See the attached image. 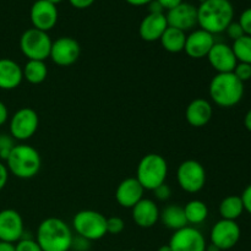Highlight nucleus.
<instances>
[{
  "instance_id": "f257e3e1",
  "label": "nucleus",
  "mask_w": 251,
  "mask_h": 251,
  "mask_svg": "<svg viewBox=\"0 0 251 251\" xmlns=\"http://www.w3.org/2000/svg\"><path fill=\"white\" fill-rule=\"evenodd\" d=\"M234 19L230 0H202L198 6V25L212 34L222 33Z\"/></svg>"
},
{
  "instance_id": "f03ea898",
  "label": "nucleus",
  "mask_w": 251,
  "mask_h": 251,
  "mask_svg": "<svg viewBox=\"0 0 251 251\" xmlns=\"http://www.w3.org/2000/svg\"><path fill=\"white\" fill-rule=\"evenodd\" d=\"M73 239L70 227L60 218H46L37 229L36 240L42 251H69Z\"/></svg>"
},
{
  "instance_id": "7ed1b4c3",
  "label": "nucleus",
  "mask_w": 251,
  "mask_h": 251,
  "mask_svg": "<svg viewBox=\"0 0 251 251\" xmlns=\"http://www.w3.org/2000/svg\"><path fill=\"white\" fill-rule=\"evenodd\" d=\"M208 93L216 105L233 108L244 97V83L233 73L216 74L208 86Z\"/></svg>"
},
{
  "instance_id": "20e7f679",
  "label": "nucleus",
  "mask_w": 251,
  "mask_h": 251,
  "mask_svg": "<svg viewBox=\"0 0 251 251\" xmlns=\"http://www.w3.org/2000/svg\"><path fill=\"white\" fill-rule=\"evenodd\" d=\"M41 166V154L31 145H15L6 158L9 173L20 179H31L36 176Z\"/></svg>"
},
{
  "instance_id": "39448f33",
  "label": "nucleus",
  "mask_w": 251,
  "mask_h": 251,
  "mask_svg": "<svg viewBox=\"0 0 251 251\" xmlns=\"http://www.w3.org/2000/svg\"><path fill=\"white\" fill-rule=\"evenodd\" d=\"M168 176V163L161 154L149 153L144 156L137 166L136 179L145 190L153 191L166 183Z\"/></svg>"
},
{
  "instance_id": "423d86ee",
  "label": "nucleus",
  "mask_w": 251,
  "mask_h": 251,
  "mask_svg": "<svg viewBox=\"0 0 251 251\" xmlns=\"http://www.w3.org/2000/svg\"><path fill=\"white\" fill-rule=\"evenodd\" d=\"M73 227L78 237L88 242L100 240L107 234V218L93 210H82L73 218Z\"/></svg>"
},
{
  "instance_id": "0eeeda50",
  "label": "nucleus",
  "mask_w": 251,
  "mask_h": 251,
  "mask_svg": "<svg viewBox=\"0 0 251 251\" xmlns=\"http://www.w3.org/2000/svg\"><path fill=\"white\" fill-rule=\"evenodd\" d=\"M51 43L53 41L48 32L32 27L22 33L20 38V49L28 60L44 61L50 55Z\"/></svg>"
},
{
  "instance_id": "6e6552de",
  "label": "nucleus",
  "mask_w": 251,
  "mask_h": 251,
  "mask_svg": "<svg viewBox=\"0 0 251 251\" xmlns=\"http://www.w3.org/2000/svg\"><path fill=\"white\" fill-rule=\"evenodd\" d=\"M176 180L179 186L189 194H196L203 189L206 184V171L202 164L194 159H188L179 164L176 171Z\"/></svg>"
},
{
  "instance_id": "1a4fd4ad",
  "label": "nucleus",
  "mask_w": 251,
  "mask_h": 251,
  "mask_svg": "<svg viewBox=\"0 0 251 251\" xmlns=\"http://www.w3.org/2000/svg\"><path fill=\"white\" fill-rule=\"evenodd\" d=\"M39 125L38 114L32 108H21L10 119V135L17 141H26L36 134Z\"/></svg>"
},
{
  "instance_id": "9d476101",
  "label": "nucleus",
  "mask_w": 251,
  "mask_h": 251,
  "mask_svg": "<svg viewBox=\"0 0 251 251\" xmlns=\"http://www.w3.org/2000/svg\"><path fill=\"white\" fill-rule=\"evenodd\" d=\"M242 235L237 221L220 220L211 229V244L216 245L221 251L229 250L238 244Z\"/></svg>"
},
{
  "instance_id": "9b49d317",
  "label": "nucleus",
  "mask_w": 251,
  "mask_h": 251,
  "mask_svg": "<svg viewBox=\"0 0 251 251\" xmlns=\"http://www.w3.org/2000/svg\"><path fill=\"white\" fill-rule=\"evenodd\" d=\"M172 251H206V239L202 233L191 226L176 230L169 240Z\"/></svg>"
},
{
  "instance_id": "f8f14e48",
  "label": "nucleus",
  "mask_w": 251,
  "mask_h": 251,
  "mask_svg": "<svg viewBox=\"0 0 251 251\" xmlns=\"http://www.w3.org/2000/svg\"><path fill=\"white\" fill-rule=\"evenodd\" d=\"M81 54V47L71 37H60L51 43L50 55L54 64L59 66H70L77 61Z\"/></svg>"
},
{
  "instance_id": "ddd939ff",
  "label": "nucleus",
  "mask_w": 251,
  "mask_h": 251,
  "mask_svg": "<svg viewBox=\"0 0 251 251\" xmlns=\"http://www.w3.org/2000/svg\"><path fill=\"white\" fill-rule=\"evenodd\" d=\"M25 234L24 220L17 211L5 208L0 211V242L17 243Z\"/></svg>"
},
{
  "instance_id": "4468645a",
  "label": "nucleus",
  "mask_w": 251,
  "mask_h": 251,
  "mask_svg": "<svg viewBox=\"0 0 251 251\" xmlns=\"http://www.w3.org/2000/svg\"><path fill=\"white\" fill-rule=\"evenodd\" d=\"M58 9L56 5L51 4L48 0H36L32 4L29 17L34 28L48 32L58 22Z\"/></svg>"
},
{
  "instance_id": "2eb2a0df",
  "label": "nucleus",
  "mask_w": 251,
  "mask_h": 251,
  "mask_svg": "<svg viewBox=\"0 0 251 251\" xmlns=\"http://www.w3.org/2000/svg\"><path fill=\"white\" fill-rule=\"evenodd\" d=\"M168 26L186 32L198 25V7L190 2L183 1L178 6L168 10L166 14Z\"/></svg>"
},
{
  "instance_id": "dca6fc26",
  "label": "nucleus",
  "mask_w": 251,
  "mask_h": 251,
  "mask_svg": "<svg viewBox=\"0 0 251 251\" xmlns=\"http://www.w3.org/2000/svg\"><path fill=\"white\" fill-rule=\"evenodd\" d=\"M215 43V37L212 33L202 28L194 29L190 34L186 36L184 50L190 58L202 59L208 55Z\"/></svg>"
},
{
  "instance_id": "f3484780",
  "label": "nucleus",
  "mask_w": 251,
  "mask_h": 251,
  "mask_svg": "<svg viewBox=\"0 0 251 251\" xmlns=\"http://www.w3.org/2000/svg\"><path fill=\"white\" fill-rule=\"evenodd\" d=\"M212 66L217 71V74H226V73H233V70L237 66L238 60L235 58L234 53H233L232 47L228 44L218 42V43L213 44L211 48L210 53L206 56Z\"/></svg>"
},
{
  "instance_id": "a211bd4d",
  "label": "nucleus",
  "mask_w": 251,
  "mask_h": 251,
  "mask_svg": "<svg viewBox=\"0 0 251 251\" xmlns=\"http://www.w3.org/2000/svg\"><path fill=\"white\" fill-rule=\"evenodd\" d=\"M144 191L145 189L136 178H126L118 185L115 200L122 207L132 208L144 199Z\"/></svg>"
},
{
  "instance_id": "6ab92c4d",
  "label": "nucleus",
  "mask_w": 251,
  "mask_h": 251,
  "mask_svg": "<svg viewBox=\"0 0 251 251\" xmlns=\"http://www.w3.org/2000/svg\"><path fill=\"white\" fill-rule=\"evenodd\" d=\"M167 27H168V22H167L166 14H151V12H149L140 22V37L146 42L159 41Z\"/></svg>"
},
{
  "instance_id": "aec40b11",
  "label": "nucleus",
  "mask_w": 251,
  "mask_h": 251,
  "mask_svg": "<svg viewBox=\"0 0 251 251\" xmlns=\"http://www.w3.org/2000/svg\"><path fill=\"white\" fill-rule=\"evenodd\" d=\"M212 104L203 98H196L191 100L185 110L186 122L194 127H202L207 125L212 119Z\"/></svg>"
},
{
  "instance_id": "412c9836",
  "label": "nucleus",
  "mask_w": 251,
  "mask_h": 251,
  "mask_svg": "<svg viewBox=\"0 0 251 251\" xmlns=\"http://www.w3.org/2000/svg\"><path fill=\"white\" fill-rule=\"evenodd\" d=\"M132 210V220L141 228H151L159 221V208L151 199L140 200Z\"/></svg>"
},
{
  "instance_id": "4be33fe9",
  "label": "nucleus",
  "mask_w": 251,
  "mask_h": 251,
  "mask_svg": "<svg viewBox=\"0 0 251 251\" xmlns=\"http://www.w3.org/2000/svg\"><path fill=\"white\" fill-rule=\"evenodd\" d=\"M24 80L22 68L9 58L0 59V90L11 91L19 87Z\"/></svg>"
},
{
  "instance_id": "5701e85b",
  "label": "nucleus",
  "mask_w": 251,
  "mask_h": 251,
  "mask_svg": "<svg viewBox=\"0 0 251 251\" xmlns=\"http://www.w3.org/2000/svg\"><path fill=\"white\" fill-rule=\"evenodd\" d=\"M159 221L166 226L167 228L172 230H179L181 228L186 227L188 221H186L184 207L179 205H168L159 212Z\"/></svg>"
},
{
  "instance_id": "b1692460",
  "label": "nucleus",
  "mask_w": 251,
  "mask_h": 251,
  "mask_svg": "<svg viewBox=\"0 0 251 251\" xmlns=\"http://www.w3.org/2000/svg\"><path fill=\"white\" fill-rule=\"evenodd\" d=\"M185 41H186L185 32L181 31V29L174 28V27H171V26L167 27L164 33L162 34L161 39H159V42H161L164 50L173 54L180 53V51L184 50Z\"/></svg>"
},
{
  "instance_id": "393cba45",
  "label": "nucleus",
  "mask_w": 251,
  "mask_h": 251,
  "mask_svg": "<svg viewBox=\"0 0 251 251\" xmlns=\"http://www.w3.org/2000/svg\"><path fill=\"white\" fill-rule=\"evenodd\" d=\"M220 215L222 220L237 221L244 212V205L240 196L229 195L223 199L220 203Z\"/></svg>"
},
{
  "instance_id": "a878e982",
  "label": "nucleus",
  "mask_w": 251,
  "mask_h": 251,
  "mask_svg": "<svg viewBox=\"0 0 251 251\" xmlns=\"http://www.w3.org/2000/svg\"><path fill=\"white\" fill-rule=\"evenodd\" d=\"M24 78L32 85H39L48 75V68L46 63L41 60H28L22 68Z\"/></svg>"
},
{
  "instance_id": "bb28decb",
  "label": "nucleus",
  "mask_w": 251,
  "mask_h": 251,
  "mask_svg": "<svg viewBox=\"0 0 251 251\" xmlns=\"http://www.w3.org/2000/svg\"><path fill=\"white\" fill-rule=\"evenodd\" d=\"M188 225H201L208 217V207L203 201L191 200L184 206Z\"/></svg>"
},
{
  "instance_id": "cd10ccee",
  "label": "nucleus",
  "mask_w": 251,
  "mask_h": 251,
  "mask_svg": "<svg viewBox=\"0 0 251 251\" xmlns=\"http://www.w3.org/2000/svg\"><path fill=\"white\" fill-rule=\"evenodd\" d=\"M232 49L238 63H247L251 65V36L244 34L233 42Z\"/></svg>"
},
{
  "instance_id": "c85d7f7f",
  "label": "nucleus",
  "mask_w": 251,
  "mask_h": 251,
  "mask_svg": "<svg viewBox=\"0 0 251 251\" xmlns=\"http://www.w3.org/2000/svg\"><path fill=\"white\" fill-rule=\"evenodd\" d=\"M15 146V140L11 135L0 134V158L6 161L7 156L10 154L11 150Z\"/></svg>"
},
{
  "instance_id": "c756f323",
  "label": "nucleus",
  "mask_w": 251,
  "mask_h": 251,
  "mask_svg": "<svg viewBox=\"0 0 251 251\" xmlns=\"http://www.w3.org/2000/svg\"><path fill=\"white\" fill-rule=\"evenodd\" d=\"M15 251H42V249L37 240L32 239V238L22 237L15 244Z\"/></svg>"
},
{
  "instance_id": "7c9ffc66",
  "label": "nucleus",
  "mask_w": 251,
  "mask_h": 251,
  "mask_svg": "<svg viewBox=\"0 0 251 251\" xmlns=\"http://www.w3.org/2000/svg\"><path fill=\"white\" fill-rule=\"evenodd\" d=\"M125 223L120 217L107 218V234H120L124 230Z\"/></svg>"
},
{
  "instance_id": "2f4dec72",
  "label": "nucleus",
  "mask_w": 251,
  "mask_h": 251,
  "mask_svg": "<svg viewBox=\"0 0 251 251\" xmlns=\"http://www.w3.org/2000/svg\"><path fill=\"white\" fill-rule=\"evenodd\" d=\"M233 74L242 81L243 83L251 80V65L247 63H238Z\"/></svg>"
},
{
  "instance_id": "473e14b6",
  "label": "nucleus",
  "mask_w": 251,
  "mask_h": 251,
  "mask_svg": "<svg viewBox=\"0 0 251 251\" xmlns=\"http://www.w3.org/2000/svg\"><path fill=\"white\" fill-rule=\"evenodd\" d=\"M238 22H239V25L242 26L244 33L247 34V36H251V6L245 9L244 11L240 14Z\"/></svg>"
},
{
  "instance_id": "72a5a7b5",
  "label": "nucleus",
  "mask_w": 251,
  "mask_h": 251,
  "mask_svg": "<svg viewBox=\"0 0 251 251\" xmlns=\"http://www.w3.org/2000/svg\"><path fill=\"white\" fill-rule=\"evenodd\" d=\"M225 32L233 42L237 41V39H239L240 37H243L245 34L244 31H243L242 26H240L238 21H233L232 24L227 27V29H226Z\"/></svg>"
},
{
  "instance_id": "f704fd0d",
  "label": "nucleus",
  "mask_w": 251,
  "mask_h": 251,
  "mask_svg": "<svg viewBox=\"0 0 251 251\" xmlns=\"http://www.w3.org/2000/svg\"><path fill=\"white\" fill-rule=\"evenodd\" d=\"M153 193H154V196H156L159 201H166L171 198L172 189H171V186L167 185V184L164 183V184H162V185H159L158 188L154 189Z\"/></svg>"
},
{
  "instance_id": "c9c22d12",
  "label": "nucleus",
  "mask_w": 251,
  "mask_h": 251,
  "mask_svg": "<svg viewBox=\"0 0 251 251\" xmlns=\"http://www.w3.org/2000/svg\"><path fill=\"white\" fill-rule=\"evenodd\" d=\"M240 198H242L243 205H244V211L251 215V184L244 189Z\"/></svg>"
},
{
  "instance_id": "e433bc0d",
  "label": "nucleus",
  "mask_w": 251,
  "mask_h": 251,
  "mask_svg": "<svg viewBox=\"0 0 251 251\" xmlns=\"http://www.w3.org/2000/svg\"><path fill=\"white\" fill-rule=\"evenodd\" d=\"M9 180V171H7L6 164L0 162V191L5 188Z\"/></svg>"
},
{
  "instance_id": "4c0bfd02",
  "label": "nucleus",
  "mask_w": 251,
  "mask_h": 251,
  "mask_svg": "<svg viewBox=\"0 0 251 251\" xmlns=\"http://www.w3.org/2000/svg\"><path fill=\"white\" fill-rule=\"evenodd\" d=\"M96 0H69V2L76 9H87Z\"/></svg>"
},
{
  "instance_id": "58836bf2",
  "label": "nucleus",
  "mask_w": 251,
  "mask_h": 251,
  "mask_svg": "<svg viewBox=\"0 0 251 251\" xmlns=\"http://www.w3.org/2000/svg\"><path fill=\"white\" fill-rule=\"evenodd\" d=\"M157 1L161 4V6L163 7L164 10H167V11H168V10L178 6L180 2H183V0H157Z\"/></svg>"
},
{
  "instance_id": "ea45409f",
  "label": "nucleus",
  "mask_w": 251,
  "mask_h": 251,
  "mask_svg": "<svg viewBox=\"0 0 251 251\" xmlns=\"http://www.w3.org/2000/svg\"><path fill=\"white\" fill-rule=\"evenodd\" d=\"M149 10L151 14H164V9L157 0H152L149 4Z\"/></svg>"
},
{
  "instance_id": "a19ab883",
  "label": "nucleus",
  "mask_w": 251,
  "mask_h": 251,
  "mask_svg": "<svg viewBox=\"0 0 251 251\" xmlns=\"http://www.w3.org/2000/svg\"><path fill=\"white\" fill-rule=\"evenodd\" d=\"M7 118H9V110L6 105L0 100V126L7 122Z\"/></svg>"
},
{
  "instance_id": "79ce46f5",
  "label": "nucleus",
  "mask_w": 251,
  "mask_h": 251,
  "mask_svg": "<svg viewBox=\"0 0 251 251\" xmlns=\"http://www.w3.org/2000/svg\"><path fill=\"white\" fill-rule=\"evenodd\" d=\"M125 1L134 6H142V5H149L152 0H125Z\"/></svg>"
},
{
  "instance_id": "37998d69",
  "label": "nucleus",
  "mask_w": 251,
  "mask_h": 251,
  "mask_svg": "<svg viewBox=\"0 0 251 251\" xmlns=\"http://www.w3.org/2000/svg\"><path fill=\"white\" fill-rule=\"evenodd\" d=\"M244 126L247 127L248 131L251 132V108L247 112L244 117Z\"/></svg>"
},
{
  "instance_id": "c03bdc74",
  "label": "nucleus",
  "mask_w": 251,
  "mask_h": 251,
  "mask_svg": "<svg viewBox=\"0 0 251 251\" xmlns=\"http://www.w3.org/2000/svg\"><path fill=\"white\" fill-rule=\"evenodd\" d=\"M0 251H15V244L0 242Z\"/></svg>"
},
{
  "instance_id": "a18cd8bd",
  "label": "nucleus",
  "mask_w": 251,
  "mask_h": 251,
  "mask_svg": "<svg viewBox=\"0 0 251 251\" xmlns=\"http://www.w3.org/2000/svg\"><path fill=\"white\" fill-rule=\"evenodd\" d=\"M206 251H221V250L218 249V248L216 247V245L210 244V245H207V247H206Z\"/></svg>"
},
{
  "instance_id": "49530a36",
  "label": "nucleus",
  "mask_w": 251,
  "mask_h": 251,
  "mask_svg": "<svg viewBox=\"0 0 251 251\" xmlns=\"http://www.w3.org/2000/svg\"><path fill=\"white\" fill-rule=\"evenodd\" d=\"M158 251H172V249L169 245H162V247L158 249Z\"/></svg>"
},
{
  "instance_id": "de8ad7c7",
  "label": "nucleus",
  "mask_w": 251,
  "mask_h": 251,
  "mask_svg": "<svg viewBox=\"0 0 251 251\" xmlns=\"http://www.w3.org/2000/svg\"><path fill=\"white\" fill-rule=\"evenodd\" d=\"M48 1H50L51 4H54V5H58L59 2H61V1H63V0H48Z\"/></svg>"
},
{
  "instance_id": "09e8293b",
  "label": "nucleus",
  "mask_w": 251,
  "mask_h": 251,
  "mask_svg": "<svg viewBox=\"0 0 251 251\" xmlns=\"http://www.w3.org/2000/svg\"><path fill=\"white\" fill-rule=\"evenodd\" d=\"M124 251H131V250H124Z\"/></svg>"
}]
</instances>
